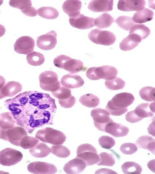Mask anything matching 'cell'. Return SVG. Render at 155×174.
I'll use <instances>...</instances> for the list:
<instances>
[{
  "mask_svg": "<svg viewBox=\"0 0 155 174\" xmlns=\"http://www.w3.org/2000/svg\"><path fill=\"white\" fill-rule=\"evenodd\" d=\"M17 124L29 133L38 127L53 124L57 108L55 100L49 94L34 91H26L5 101Z\"/></svg>",
  "mask_w": 155,
  "mask_h": 174,
  "instance_id": "6da1fadb",
  "label": "cell"
},
{
  "mask_svg": "<svg viewBox=\"0 0 155 174\" xmlns=\"http://www.w3.org/2000/svg\"><path fill=\"white\" fill-rule=\"evenodd\" d=\"M54 64L56 67L64 69L72 74L85 71L87 68L84 67L83 62L80 60L73 59L64 55H61L55 58Z\"/></svg>",
  "mask_w": 155,
  "mask_h": 174,
  "instance_id": "7a4b0ae2",
  "label": "cell"
},
{
  "mask_svg": "<svg viewBox=\"0 0 155 174\" xmlns=\"http://www.w3.org/2000/svg\"><path fill=\"white\" fill-rule=\"evenodd\" d=\"M35 136L43 142L53 145L62 144L66 139L65 135L63 132L49 127L39 130Z\"/></svg>",
  "mask_w": 155,
  "mask_h": 174,
  "instance_id": "3957f363",
  "label": "cell"
},
{
  "mask_svg": "<svg viewBox=\"0 0 155 174\" xmlns=\"http://www.w3.org/2000/svg\"><path fill=\"white\" fill-rule=\"evenodd\" d=\"M77 154L76 157L83 160L86 166L96 164L100 161L96 149L90 144H83L79 146Z\"/></svg>",
  "mask_w": 155,
  "mask_h": 174,
  "instance_id": "277c9868",
  "label": "cell"
},
{
  "mask_svg": "<svg viewBox=\"0 0 155 174\" xmlns=\"http://www.w3.org/2000/svg\"><path fill=\"white\" fill-rule=\"evenodd\" d=\"M28 135L26 130L21 126H14L7 129L0 128V138L17 146H19L21 139Z\"/></svg>",
  "mask_w": 155,
  "mask_h": 174,
  "instance_id": "5b68a950",
  "label": "cell"
},
{
  "mask_svg": "<svg viewBox=\"0 0 155 174\" xmlns=\"http://www.w3.org/2000/svg\"><path fill=\"white\" fill-rule=\"evenodd\" d=\"M40 86L43 90L55 92L61 86L57 74L52 71H46L41 73L39 76Z\"/></svg>",
  "mask_w": 155,
  "mask_h": 174,
  "instance_id": "8992f818",
  "label": "cell"
},
{
  "mask_svg": "<svg viewBox=\"0 0 155 174\" xmlns=\"http://www.w3.org/2000/svg\"><path fill=\"white\" fill-rule=\"evenodd\" d=\"M88 37L93 42L105 46L112 45L116 40V36L112 32L98 29L92 30L88 34Z\"/></svg>",
  "mask_w": 155,
  "mask_h": 174,
  "instance_id": "52a82bcc",
  "label": "cell"
},
{
  "mask_svg": "<svg viewBox=\"0 0 155 174\" xmlns=\"http://www.w3.org/2000/svg\"><path fill=\"white\" fill-rule=\"evenodd\" d=\"M21 153L15 149L7 148L0 152V164L5 166L16 164L22 159Z\"/></svg>",
  "mask_w": 155,
  "mask_h": 174,
  "instance_id": "ba28073f",
  "label": "cell"
},
{
  "mask_svg": "<svg viewBox=\"0 0 155 174\" xmlns=\"http://www.w3.org/2000/svg\"><path fill=\"white\" fill-rule=\"evenodd\" d=\"M91 115L94 120V124L99 130L105 132V127L110 122L113 121L110 117L109 112L100 108L93 109Z\"/></svg>",
  "mask_w": 155,
  "mask_h": 174,
  "instance_id": "9c48e42d",
  "label": "cell"
},
{
  "mask_svg": "<svg viewBox=\"0 0 155 174\" xmlns=\"http://www.w3.org/2000/svg\"><path fill=\"white\" fill-rule=\"evenodd\" d=\"M28 171L36 174H52L57 172L55 166L51 163L35 161L31 163L27 166Z\"/></svg>",
  "mask_w": 155,
  "mask_h": 174,
  "instance_id": "30bf717a",
  "label": "cell"
},
{
  "mask_svg": "<svg viewBox=\"0 0 155 174\" xmlns=\"http://www.w3.org/2000/svg\"><path fill=\"white\" fill-rule=\"evenodd\" d=\"M14 46L15 51L16 53L28 55L33 51L35 41L29 36H22L17 39Z\"/></svg>",
  "mask_w": 155,
  "mask_h": 174,
  "instance_id": "8fae6325",
  "label": "cell"
},
{
  "mask_svg": "<svg viewBox=\"0 0 155 174\" xmlns=\"http://www.w3.org/2000/svg\"><path fill=\"white\" fill-rule=\"evenodd\" d=\"M57 34L55 31H51L38 37L36 45L40 49L45 50L54 48L57 43Z\"/></svg>",
  "mask_w": 155,
  "mask_h": 174,
  "instance_id": "7c38bea8",
  "label": "cell"
},
{
  "mask_svg": "<svg viewBox=\"0 0 155 174\" xmlns=\"http://www.w3.org/2000/svg\"><path fill=\"white\" fill-rule=\"evenodd\" d=\"M94 19V18L87 17L80 14L76 17H69V21L73 27L85 30L92 28L95 26Z\"/></svg>",
  "mask_w": 155,
  "mask_h": 174,
  "instance_id": "4fadbf2b",
  "label": "cell"
},
{
  "mask_svg": "<svg viewBox=\"0 0 155 174\" xmlns=\"http://www.w3.org/2000/svg\"><path fill=\"white\" fill-rule=\"evenodd\" d=\"M96 80L103 79H113L117 77L118 71L114 67L108 65L100 67H93Z\"/></svg>",
  "mask_w": 155,
  "mask_h": 174,
  "instance_id": "5bb4252c",
  "label": "cell"
},
{
  "mask_svg": "<svg viewBox=\"0 0 155 174\" xmlns=\"http://www.w3.org/2000/svg\"><path fill=\"white\" fill-rule=\"evenodd\" d=\"M146 4L145 0H119L117 8L123 11H138L144 8Z\"/></svg>",
  "mask_w": 155,
  "mask_h": 174,
  "instance_id": "9a60e30c",
  "label": "cell"
},
{
  "mask_svg": "<svg viewBox=\"0 0 155 174\" xmlns=\"http://www.w3.org/2000/svg\"><path fill=\"white\" fill-rule=\"evenodd\" d=\"M86 166L85 162L77 157L66 163L64 167V171L67 173L76 174L83 171Z\"/></svg>",
  "mask_w": 155,
  "mask_h": 174,
  "instance_id": "2e32d148",
  "label": "cell"
},
{
  "mask_svg": "<svg viewBox=\"0 0 155 174\" xmlns=\"http://www.w3.org/2000/svg\"><path fill=\"white\" fill-rule=\"evenodd\" d=\"M62 85L69 89H75L81 87L84 83L83 79L77 74L68 73L61 78Z\"/></svg>",
  "mask_w": 155,
  "mask_h": 174,
  "instance_id": "e0dca14e",
  "label": "cell"
},
{
  "mask_svg": "<svg viewBox=\"0 0 155 174\" xmlns=\"http://www.w3.org/2000/svg\"><path fill=\"white\" fill-rule=\"evenodd\" d=\"M129 131L128 128L123 124L113 121L109 123L105 127V132L117 137L126 136Z\"/></svg>",
  "mask_w": 155,
  "mask_h": 174,
  "instance_id": "ac0fdd59",
  "label": "cell"
},
{
  "mask_svg": "<svg viewBox=\"0 0 155 174\" xmlns=\"http://www.w3.org/2000/svg\"><path fill=\"white\" fill-rule=\"evenodd\" d=\"M113 6V0H94L90 2L87 7L94 12H107L111 11Z\"/></svg>",
  "mask_w": 155,
  "mask_h": 174,
  "instance_id": "d6986e66",
  "label": "cell"
},
{
  "mask_svg": "<svg viewBox=\"0 0 155 174\" xmlns=\"http://www.w3.org/2000/svg\"><path fill=\"white\" fill-rule=\"evenodd\" d=\"M134 99V96L131 94L122 92L115 95L111 100L115 106L120 108H126L132 104Z\"/></svg>",
  "mask_w": 155,
  "mask_h": 174,
  "instance_id": "ffe728a7",
  "label": "cell"
},
{
  "mask_svg": "<svg viewBox=\"0 0 155 174\" xmlns=\"http://www.w3.org/2000/svg\"><path fill=\"white\" fill-rule=\"evenodd\" d=\"M81 6V2L80 0H68L64 2L62 7L69 17H74L80 14Z\"/></svg>",
  "mask_w": 155,
  "mask_h": 174,
  "instance_id": "44dd1931",
  "label": "cell"
},
{
  "mask_svg": "<svg viewBox=\"0 0 155 174\" xmlns=\"http://www.w3.org/2000/svg\"><path fill=\"white\" fill-rule=\"evenodd\" d=\"M22 90V86L19 82L14 81H9L5 83L0 92L4 97H12L15 96Z\"/></svg>",
  "mask_w": 155,
  "mask_h": 174,
  "instance_id": "7402d4cb",
  "label": "cell"
},
{
  "mask_svg": "<svg viewBox=\"0 0 155 174\" xmlns=\"http://www.w3.org/2000/svg\"><path fill=\"white\" fill-rule=\"evenodd\" d=\"M141 40V38L138 35L130 34L120 43V48L124 51L131 50L136 47Z\"/></svg>",
  "mask_w": 155,
  "mask_h": 174,
  "instance_id": "603a6c76",
  "label": "cell"
},
{
  "mask_svg": "<svg viewBox=\"0 0 155 174\" xmlns=\"http://www.w3.org/2000/svg\"><path fill=\"white\" fill-rule=\"evenodd\" d=\"M136 115L139 117L144 118L152 117L155 113L154 102L151 103H143L138 105L134 110Z\"/></svg>",
  "mask_w": 155,
  "mask_h": 174,
  "instance_id": "cb8c5ba5",
  "label": "cell"
},
{
  "mask_svg": "<svg viewBox=\"0 0 155 174\" xmlns=\"http://www.w3.org/2000/svg\"><path fill=\"white\" fill-rule=\"evenodd\" d=\"M135 143L139 148L147 150L155 154V140L152 137L148 135L141 136Z\"/></svg>",
  "mask_w": 155,
  "mask_h": 174,
  "instance_id": "d4e9b609",
  "label": "cell"
},
{
  "mask_svg": "<svg viewBox=\"0 0 155 174\" xmlns=\"http://www.w3.org/2000/svg\"><path fill=\"white\" fill-rule=\"evenodd\" d=\"M153 11L145 8L135 13L132 18L135 23H143L151 21L153 19Z\"/></svg>",
  "mask_w": 155,
  "mask_h": 174,
  "instance_id": "484cf974",
  "label": "cell"
},
{
  "mask_svg": "<svg viewBox=\"0 0 155 174\" xmlns=\"http://www.w3.org/2000/svg\"><path fill=\"white\" fill-rule=\"evenodd\" d=\"M30 153L36 158H43L47 156L51 152V149L46 144L38 143L33 147L30 149Z\"/></svg>",
  "mask_w": 155,
  "mask_h": 174,
  "instance_id": "4316f807",
  "label": "cell"
},
{
  "mask_svg": "<svg viewBox=\"0 0 155 174\" xmlns=\"http://www.w3.org/2000/svg\"><path fill=\"white\" fill-rule=\"evenodd\" d=\"M16 123V121L11 112H8L0 114V128L7 129L14 126Z\"/></svg>",
  "mask_w": 155,
  "mask_h": 174,
  "instance_id": "83f0119b",
  "label": "cell"
},
{
  "mask_svg": "<svg viewBox=\"0 0 155 174\" xmlns=\"http://www.w3.org/2000/svg\"><path fill=\"white\" fill-rule=\"evenodd\" d=\"M114 22V18L109 14L103 13L94 19V24L99 29L107 28Z\"/></svg>",
  "mask_w": 155,
  "mask_h": 174,
  "instance_id": "f1b7e54d",
  "label": "cell"
},
{
  "mask_svg": "<svg viewBox=\"0 0 155 174\" xmlns=\"http://www.w3.org/2000/svg\"><path fill=\"white\" fill-rule=\"evenodd\" d=\"M79 101L82 105L88 108L96 107L100 104L99 98L92 93L81 96L79 98Z\"/></svg>",
  "mask_w": 155,
  "mask_h": 174,
  "instance_id": "f546056e",
  "label": "cell"
},
{
  "mask_svg": "<svg viewBox=\"0 0 155 174\" xmlns=\"http://www.w3.org/2000/svg\"><path fill=\"white\" fill-rule=\"evenodd\" d=\"M37 14L41 17L48 19H53L59 16V12L55 8L50 7H43L37 10Z\"/></svg>",
  "mask_w": 155,
  "mask_h": 174,
  "instance_id": "4dcf8cb0",
  "label": "cell"
},
{
  "mask_svg": "<svg viewBox=\"0 0 155 174\" xmlns=\"http://www.w3.org/2000/svg\"><path fill=\"white\" fill-rule=\"evenodd\" d=\"M123 172L125 174H140L142 170L141 166L134 162H127L121 166Z\"/></svg>",
  "mask_w": 155,
  "mask_h": 174,
  "instance_id": "1f68e13d",
  "label": "cell"
},
{
  "mask_svg": "<svg viewBox=\"0 0 155 174\" xmlns=\"http://www.w3.org/2000/svg\"><path fill=\"white\" fill-rule=\"evenodd\" d=\"M26 59L29 64L35 66L41 65L45 61L43 55L35 51L32 52L28 54L26 56Z\"/></svg>",
  "mask_w": 155,
  "mask_h": 174,
  "instance_id": "d6a6232c",
  "label": "cell"
},
{
  "mask_svg": "<svg viewBox=\"0 0 155 174\" xmlns=\"http://www.w3.org/2000/svg\"><path fill=\"white\" fill-rule=\"evenodd\" d=\"M129 33L138 35L142 40L147 37L150 35V30L144 24H136L131 28Z\"/></svg>",
  "mask_w": 155,
  "mask_h": 174,
  "instance_id": "836d02e7",
  "label": "cell"
},
{
  "mask_svg": "<svg viewBox=\"0 0 155 174\" xmlns=\"http://www.w3.org/2000/svg\"><path fill=\"white\" fill-rule=\"evenodd\" d=\"M115 22L120 28L127 31L136 24L130 17L126 16H119L116 19Z\"/></svg>",
  "mask_w": 155,
  "mask_h": 174,
  "instance_id": "e575fe53",
  "label": "cell"
},
{
  "mask_svg": "<svg viewBox=\"0 0 155 174\" xmlns=\"http://www.w3.org/2000/svg\"><path fill=\"white\" fill-rule=\"evenodd\" d=\"M139 95L141 98L144 100L149 102L155 101V89L150 86L143 88L140 91Z\"/></svg>",
  "mask_w": 155,
  "mask_h": 174,
  "instance_id": "d590c367",
  "label": "cell"
},
{
  "mask_svg": "<svg viewBox=\"0 0 155 174\" xmlns=\"http://www.w3.org/2000/svg\"><path fill=\"white\" fill-rule=\"evenodd\" d=\"M125 81L118 77L112 80H106L105 82L106 88L112 91L122 89L125 87Z\"/></svg>",
  "mask_w": 155,
  "mask_h": 174,
  "instance_id": "8d00e7d4",
  "label": "cell"
},
{
  "mask_svg": "<svg viewBox=\"0 0 155 174\" xmlns=\"http://www.w3.org/2000/svg\"><path fill=\"white\" fill-rule=\"evenodd\" d=\"M51 153L59 157L66 158L70 154V151L68 148L60 144L53 145L51 147Z\"/></svg>",
  "mask_w": 155,
  "mask_h": 174,
  "instance_id": "74e56055",
  "label": "cell"
},
{
  "mask_svg": "<svg viewBox=\"0 0 155 174\" xmlns=\"http://www.w3.org/2000/svg\"><path fill=\"white\" fill-rule=\"evenodd\" d=\"M105 108L110 115L115 116L121 115L128 111L127 108H120L115 106L113 104L111 100L108 102Z\"/></svg>",
  "mask_w": 155,
  "mask_h": 174,
  "instance_id": "f35d334b",
  "label": "cell"
},
{
  "mask_svg": "<svg viewBox=\"0 0 155 174\" xmlns=\"http://www.w3.org/2000/svg\"><path fill=\"white\" fill-rule=\"evenodd\" d=\"M39 142V140L36 137L26 136L21 140L19 147L24 149H30L35 147Z\"/></svg>",
  "mask_w": 155,
  "mask_h": 174,
  "instance_id": "ab89813d",
  "label": "cell"
},
{
  "mask_svg": "<svg viewBox=\"0 0 155 174\" xmlns=\"http://www.w3.org/2000/svg\"><path fill=\"white\" fill-rule=\"evenodd\" d=\"M51 93L54 97L59 100L66 99L72 95L71 89L64 86H60L57 91Z\"/></svg>",
  "mask_w": 155,
  "mask_h": 174,
  "instance_id": "60d3db41",
  "label": "cell"
},
{
  "mask_svg": "<svg viewBox=\"0 0 155 174\" xmlns=\"http://www.w3.org/2000/svg\"><path fill=\"white\" fill-rule=\"evenodd\" d=\"M101 158L100 163L98 166H111L115 163V160L112 154L106 152H103L100 154Z\"/></svg>",
  "mask_w": 155,
  "mask_h": 174,
  "instance_id": "b9f144b4",
  "label": "cell"
},
{
  "mask_svg": "<svg viewBox=\"0 0 155 174\" xmlns=\"http://www.w3.org/2000/svg\"><path fill=\"white\" fill-rule=\"evenodd\" d=\"M9 4L11 7L21 10L32 6L31 2L29 0H11L9 1Z\"/></svg>",
  "mask_w": 155,
  "mask_h": 174,
  "instance_id": "7bdbcfd3",
  "label": "cell"
},
{
  "mask_svg": "<svg viewBox=\"0 0 155 174\" xmlns=\"http://www.w3.org/2000/svg\"><path fill=\"white\" fill-rule=\"evenodd\" d=\"M99 144L101 147L105 149H110L115 144V141L113 138L107 136H103L98 139Z\"/></svg>",
  "mask_w": 155,
  "mask_h": 174,
  "instance_id": "ee69618b",
  "label": "cell"
},
{
  "mask_svg": "<svg viewBox=\"0 0 155 174\" xmlns=\"http://www.w3.org/2000/svg\"><path fill=\"white\" fill-rule=\"evenodd\" d=\"M120 151L124 154L131 155L135 153L137 150V148L134 143H127L122 144L120 147Z\"/></svg>",
  "mask_w": 155,
  "mask_h": 174,
  "instance_id": "f6af8a7d",
  "label": "cell"
},
{
  "mask_svg": "<svg viewBox=\"0 0 155 174\" xmlns=\"http://www.w3.org/2000/svg\"><path fill=\"white\" fill-rule=\"evenodd\" d=\"M75 98L71 95L69 98L63 100H58L59 103L61 106L65 108H70L72 107L75 104Z\"/></svg>",
  "mask_w": 155,
  "mask_h": 174,
  "instance_id": "bcb514c9",
  "label": "cell"
},
{
  "mask_svg": "<svg viewBox=\"0 0 155 174\" xmlns=\"http://www.w3.org/2000/svg\"><path fill=\"white\" fill-rule=\"evenodd\" d=\"M125 119L127 121L134 123L139 121L143 119L138 117L134 110L127 113L125 115Z\"/></svg>",
  "mask_w": 155,
  "mask_h": 174,
  "instance_id": "7dc6e473",
  "label": "cell"
},
{
  "mask_svg": "<svg viewBox=\"0 0 155 174\" xmlns=\"http://www.w3.org/2000/svg\"><path fill=\"white\" fill-rule=\"evenodd\" d=\"M21 11L23 14L28 17H34L37 15V10L32 6Z\"/></svg>",
  "mask_w": 155,
  "mask_h": 174,
  "instance_id": "c3c4849f",
  "label": "cell"
},
{
  "mask_svg": "<svg viewBox=\"0 0 155 174\" xmlns=\"http://www.w3.org/2000/svg\"><path fill=\"white\" fill-rule=\"evenodd\" d=\"M117 174L115 171L108 169L102 168L97 170L95 174Z\"/></svg>",
  "mask_w": 155,
  "mask_h": 174,
  "instance_id": "681fc988",
  "label": "cell"
},
{
  "mask_svg": "<svg viewBox=\"0 0 155 174\" xmlns=\"http://www.w3.org/2000/svg\"><path fill=\"white\" fill-rule=\"evenodd\" d=\"M154 123L152 124V123L150 124L149 126L147 128V130L149 134L153 135L154 137L155 136V132H154Z\"/></svg>",
  "mask_w": 155,
  "mask_h": 174,
  "instance_id": "f907efd6",
  "label": "cell"
},
{
  "mask_svg": "<svg viewBox=\"0 0 155 174\" xmlns=\"http://www.w3.org/2000/svg\"><path fill=\"white\" fill-rule=\"evenodd\" d=\"M155 160H152L149 161L147 163V166L151 170L152 172H155L154 170V164H155Z\"/></svg>",
  "mask_w": 155,
  "mask_h": 174,
  "instance_id": "816d5d0a",
  "label": "cell"
},
{
  "mask_svg": "<svg viewBox=\"0 0 155 174\" xmlns=\"http://www.w3.org/2000/svg\"><path fill=\"white\" fill-rule=\"evenodd\" d=\"M5 83V78L0 75V90Z\"/></svg>",
  "mask_w": 155,
  "mask_h": 174,
  "instance_id": "f5cc1de1",
  "label": "cell"
},
{
  "mask_svg": "<svg viewBox=\"0 0 155 174\" xmlns=\"http://www.w3.org/2000/svg\"><path fill=\"white\" fill-rule=\"evenodd\" d=\"M5 31L6 30L5 27L0 24V37L5 34Z\"/></svg>",
  "mask_w": 155,
  "mask_h": 174,
  "instance_id": "db71d44e",
  "label": "cell"
},
{
  "mask_svg": "<svg viewBox=\"0 0 155 174\" xmlns=\"http://www.w3.org/2000/svg\"><path fill=\"white\" fill-rule=\"evenodd\" d=\"M4 98V97L2 95L0 92V99Z\"/></svg>",
  "mask_w": 155,
  "mask_h": 174,
  "instance_id": "11a10c76",
  "label": "cell"
},
{
  "mask_svg": "<svg viewBox=\"0 0 155 174\" xmlns=\"http://www.w3.org/2000/svg\"><path fill=\"white\" fill-rule=\"evenodd\" d=\"M3 0H0V6H1L3 3Z\"/></svg>",
  "mask_w": 155,
  "mask_h": 174,
  "instance_id": "9f6ffc18",
  "label": "cell"
},
{
  "mask_svg": "<svg viewBox=\"0 0 155 174\" xmlns=\"http://www.w3.org/2000/svg\"></svg>",
  "mask_w": 155,
  "mask_h": 174,
  "instance_id": "6f0895ef",
  "label": "cell"
}]
</instances>
